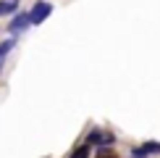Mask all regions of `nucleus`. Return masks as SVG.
<instances>
[{"label":"nucleus","instance_id":"nucleus-1","mask_svg":"<svg viewBox=\"0 0 160 158\" xmlns=\"http://www.w3.org/2000/svg\"><path fill=\"white\" fill-rule=\"evenodd\" d=\"M50 13H52V3H48V0H37V3L32 5V11H29V24H42Z\"/></svg>","mask_w":160,"mask_h":158},{"label":"nucleus","instance_id":"nucleus-2","mask_svg":"<svg viewBox=\"0 0 160 158\" xmlns=\"http://www.w3.org/2000/svg\"><path fill=\"white\" fill-rule=\"evenodd\" d=\"M87 142H89V145H97V148H110V145L116 142V134H113V132L92 129V132H89V137H87Z\"/></svg>","mask_w":160,"mask_h":158},{"label":"nucleus","instance_id":"nucleus-3","mask_svg":"<svg viewBox=\"0 0 160 158\" xmlns=\"http://www.w3.org/2000/svg\"><path fill=\"white\" fill-rule=\"evenodd\" d=\"M29 26V13H13V18L8 21V32L11 34H18Z\"/></svg>","mask_w":160,"mask_h":158},{"label":"nucleus","instance_id":"nucleus-4","mask_svg":"<svg viewBox=\"0 0 160 158\" xmlns=\"http://www.w3.org/2000/svg\"><path fill=\"white\" fill-rule=\"evenodd\" d=\"M139 150H142L144 158H147V155H160V142H155V140L142 142V145H139Z\"/></svg>","mask_w":160,"mask_h":158},{"label":"nucleus","instance_id":"nucleus-5","mask_svg":"<svg viewBox=\"0 0 160 158\" xmlns=\"http://www.w3.org/2000/svg\"><path fill=\"white\" fill-rule=\"evenodd\" d=\"M13 13H18L16 0H0V16H13Z\"/></svg>","mask_w":160,"mask_h":158},{"label":"nucleus","instance_id":"nucleus-6","mask_svg":"<svg viewBox=\"0 0 160 158\" xmlns=\"http://www.w3.org/2000/svg\"><path fill=\"white\" fill-rule=\"evenodd\" d=\"M13 45H16V40H13V37H8V40H3V42H0V66H3V58L13 50Z\"/></svg>","mask_w":160,"mask_h":158},{"label":"nucleus","instance_id":"nucleus-7","mask_svg":"<svg viewBox=\"0 0 160 158\" xmlns=\"http://www.w3.org/2000/svg\"><path fill=\"white\" fill-rule=\"evenodd\" d=\"M89 148H92L89 142H87V145H79L74 153H71V158H89Z\"/></svg>","mask_w":160,"mask_h":158}]
</instances>
